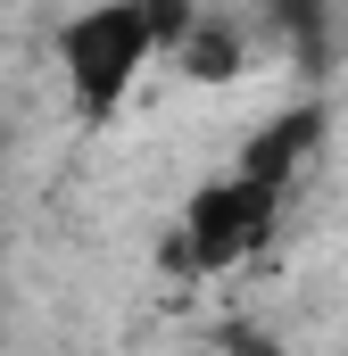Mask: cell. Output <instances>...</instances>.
I'll list each match as a JSON object with an SVG mask.
<instances>
[{"mask_svg":"<svg viewBox=\"0 0 348 356\" xmlns=\"http://www.w3.org/2000/svg\"><path fill=\"white\" fill-rule=\"evenodd\" d=\"M191 25V0H91L58 25V75H67V108L84 124H108L133 83L150 75V58Z\"/></svg>","mask_w":348,"mask_h":356,"instance_id":"6da1fadb","label":"cell"},{"mask_svg":"<svg viewBox=\"0 0 348 356\" xmlns=\"http://www.w3.org/2000/svg\"><path fill=\"white\" fill-rule=\"evenodd\" d=\"M282 199H290V191L249 175V166L199 182V191L182 199V216H174L166 266H182V273H241L265 241L282 232Z\"/></svg>","mask_w":348,"mask_h":356,"instance_id":"7a4b0ae2","label":"cell"},{"mask_svg":"<svg viewBox=\"0 0 348 356\" xmlns=\"http://www.w3.org/2000/svg\"><path fill=\"white\" fill-rule=\"evenodd\" d=\"M315 149H324V108H282V116H265L258 133L241 141V166L290 191V175H299Z\"/></svg>","mask_w":348,"mask_h":356,"instance_id":"3957f363","label":"cell"}]
</instances>
